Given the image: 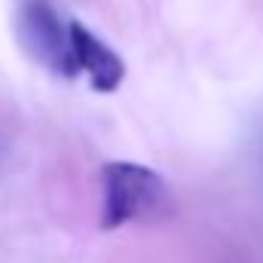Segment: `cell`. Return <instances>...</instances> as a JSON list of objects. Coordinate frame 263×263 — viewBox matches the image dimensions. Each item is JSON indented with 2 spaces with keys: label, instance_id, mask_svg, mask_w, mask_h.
Returning a JSON list of instances; mask_svg holds the SVG:
<instances>
[{
  "label": "cell",
  "instance_id": "obj_1",
  "mask_svg": "<svg viewBox=\"0 0 263 263\" xmlns=\"http://www.w3.org/2000/svg\"><path fill=\"white\" fill-rule=\"evenodd\" d=\"M168 205V190L162 175L135 165V162H107L101 168V227L117 230L129 220L156 217Z\"/></svg>",
  "mask_w": 263,
  "mask_h": 263
},
{
  "label": "cell",
  "instance_id": "obj_2",
  "mask_svg": "<svg viewBox=\"0 0 263 263\" xmlns=\"http://www.w3.org/2000/svg\"><path fill=\"white\" fill-rule=\"evenodd\" d=\"M15 31L22 49L46 70L73 80V46H70V22H62L59 9L52 0H18V15H15Z\"/></svg>",
  "mask_w": 263,
  "mask_h": 263
},
{
  "label": "cell",
  "instance_id": "obj_3",
  "mask_svg": "<svg viewBox=\"0 0 263 263\" xmlns=\"http://www.w3.org/2000/svg\"><path fill=\"white\" fill-rule=\"evenodd\" d=\"M70 46H73L77 73H83L95 92H114L123 83V77H126L123 59L107 43H101L86 25L70 22Z\"/></svg>",
  "mask_w": 263,
  "mask_h": 263
}]
</instances>
